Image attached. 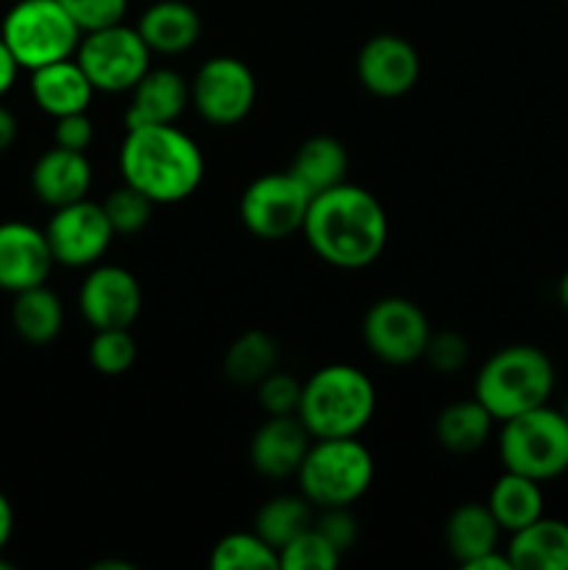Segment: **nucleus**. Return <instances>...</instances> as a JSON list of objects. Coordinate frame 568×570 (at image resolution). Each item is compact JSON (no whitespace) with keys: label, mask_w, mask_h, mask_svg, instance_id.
I'll return each mask as SVG.
<instances>
[{"label":"nucleus","mask_w":568,"mask_h":570,"mask_svg":"<svg viewBox=\"0 0 568 570\" xmlns=\"http://www.w3.org/2000/svg\"><path fill=\"white\" fill-rule=\"evenodd\" d=\"M301 234L326 265L362 271L382 256L390 223L371 189L343 181L326 193L312 195Z\"/></svg>","instance_id":"f257e3e1"},{"label":"nucleus","mask_w":568,"mask_h":570,"mask_svg":"<svg viewBox=\"0 0 568 570\" xmlns=\"http://www.w3.org/2000/svg\"><path fill=\"white\" fill-rule=\"evenodd\" d=\"M117 167L123 181L148 195L156 206L187 200L198 193L206 173L198 142L176 122L126 128Z\"/></svg>","instance_id":"f03ea898"},{"label":"nucleus","mask_w":568,"mask_h":570,"mask_svg":"<svg viewBox=\"0 0 568 570\" xmlns=\"http://www.w3.org/2000/svg\"><path fill=\"white\" fill-rule=\"evenodd\" d=\"M376 415V384L354 365H323L301 387L298 421L312 440L360 438Z\"/></svg>","instance_id":"7ed1b4c3"},{"label":"nucleus","mask_w":568,"mask_h":570,"mask_svg":"<svg viewBox=\"0 0 568 570\" xmlns=\"http://www.w3.org/2000/svg\"><path fill=\"white\" fill-rule=\"evenodd\" d=\"M555 390V365L538 345H505L488 356L473 379V399L496 417H516L535 406L549 404Z\"/></svg>","instance_id":"20e7f679"},{"label":"nucleus","mask_w":568,"mask_h":570,"mask_svg":"<svg viewBox=\"0 0 568 570\" xmlns=\"http://www.w3.org/2000/svg\"><path fill=\"white\" fill-rule=\"evenodd\" d=\"M373 454L356 438L312 440L298 473V493L306 495L315 510L351 507L371 490Z\"/></svg>","instance_id":"39448f33"},{"label":"nucleus","mask_w":568,"mask_h":570,"mask_svg":"<svg viewBox=\"0 0 568 570\" xmlns=\"http://www.w3.org/2000/svg\"><path fill=\"white\" fill-rule=\"evenodd\" d=\"M499 460L505 471L535 482H551L568 471V421L562 410L543 404L501 421Z\"/></svg>","instance_id":"423d86ee"},{"label":"nucleus","mask_w":568,"mask_h":570,"mask_svg":"<svg viewBox=\"0 0 568 570\" xmlns=\"http://www.w3.org/2000/svg\"><path fill=\"white\" fill-rule=\"evenodd\" d=\"M0 37L20 70L31 72L76 56L84 31L59 0H17L0 22Z\"/></svg>","instance_id":"0eeeda50"},{"label":"nucleus","mask_w":568,"mask_h":570,"mask_svg":"<svg viewBox=\"0 0 568 570\" xmlns=\"http://www.w3.org/2000/svg\"><path fill=\"white\" fill-rule=\"evenodd\" d=\"M76 61L92 81L95 92H131L134 83L150 70V48L139 37L137 26H115L87 31L78 42Z\"/></svg>","instance_id":"6e6552de"},{"label":"nucleus","mask_w":568,"mask_h":570,"mask_svg":"<svg viewBox=\"0 0 568 570\" xmlns=\"http://www.w3.org/2000/svg\"><path fill=\"white\" fill-rule=\"evenodd\" d=\"M429 337H432V323L427 312L415 301L401 295L379 298L362 317L365 348L384 365H412L423 360Z\"/></svg>","instance_id":"1a4fd4ad"},{"label":"nucleus","mask_w":568,"mask_h":570,"mask_svg":"<svg viewBox=\"0 0 568 570\" xmlns=\"http://www.w3.org/2000/svg\"><path fill=\"white\" fill-rule=\"evenodd\" d=\"M189 104L212 126H237L256 104V78L237 56H212L189 81Z\"/></svg>","instance_id":"9d476101"},{"label":"nucleus","mask_w":568,"mask_h":570,"mask_svg":"<svg viewBox=\"0 0 568 570\" xmlns=\"http://www.w3.org/2000/svg\"><path fill=\"white\" fill-rule=\"evenodd\" d=\"M312 195L284 173H265L245 187L239 198V220L254 237L276 243L304 228Z\"/></svg>","instance_id":"9b49d317"},{"label":"nucleus","mask_w":568,"mask_h":570,"mask_svg":"<svg viewBox=\"0 0 568 570\" xmlns=\"http://www.w3.org/2000/svg\"><path fill=\"white\" fill-rule=\"evenodd\" d=\"M45 237H48L56 265L92 267L111 248L115 232H111L104 204L81 198L76 204L53 209L45 226Z\"/></svg>","instance_id":"f8f14e48"},{"label":"nucleus","mask_w":568,"mask_h":570,"mask_svg":"<svg viewBox=\"0 0 568 570\" xmlns=\"http://www.w3.org/2000/svg\"><path fill=\"white\" fill-rule=\"evenodd\" d=\"M84 321L98 328H131L143 309V287L137 276L120 265H92L78 289Z\"/></svg>","instance_id":"ddd939ff"},{"label":"nucleus","mask_w":568,"mask_h":570,"mask_svg":"<svg viewBox=\"0 0 568 570\" xmlns=\"http://www.w3.org/2000/svg\"><path fill=\"white\" fill-rule=\"evenodd\" d=\"M356 78L376 98H401L421 78V56L399 33H376L356 56Z\"/></svg>","instance_id":"4468645a"},{"label":"nucleus","mask_w":568,"mask_h":570,"mask_svg":"<svg viewBox=\"0 0 568 570\" xmlns=\"http://www.w3.org/2000/svg\"><path fill=\"white\" fill-rule=\"evenodd\" d=\"M56 259L50 254L45 228L22 220L0 223V289L22 293L48 282Z\"/></svg>","instance_id":"2eb2a0df"},{"label":"nucleus","mask_w":568,"mask_h":570,"mask_svg":"<svg viewBox=\"0 0 568 570\" xmlns=\"http://www.w3.org/2000/svg\"><path fill=\"white\" fill-rule=\"evenodd\" d=\"M310 445L312 434L298 415H267L251 438L248 460L254 471L267 479L295 476Z\"/></svg>","instance_id":"dca6fc26"},{"label":"nucleus","mask_w":568,"mask_h":570,"mask_svg":"<svg viewBox=\"0 0 568 570\" xmlns=\"http://www.w3.org/2000/svg\"><path fill=\"white\" fill-rule=\"evenodd\" d=\"M126 128L176 122L189 106V81L170 67H150L131 87Z\"/></svg>","instance_id":"f3484780"},{"label":"nucleus","mask_w":568,"mask_h":570,"mask_svg":"<svg viewBox=\"0 0 568 570\" xmlns=\"http://www.w3.org/2000/svg\"><path fill=\"white\" fill-rule=\"evenodd\" d=\"M89 187H92V165L81 150L53 145L33 161L31 189L50 209L87 198Z\"/></svg>","instance_id":"a211bd4d"},{"label":"nucleus","mask_w":568,"mask_h":570,"mask_svg":"<svg viewBox=\"0 0 568 570\" xmlns=\"http://www.w3.org/2000/svg\"><path fill=\"white\" fill-rule=\"evenodd\" d=\"M28 87H31L33 104L53 120L56 117L76 115V111H87L95 98L92 81L76 61V56L31 70Z\"/></svg>","instance_id":"6ab92c4d"},{"label":"nucleus","mask_w":568,"mask_h":570,"mask_svg":"<svg viewBox=\"0 0 568 570\" xmlns=\"http://www.w3.org/2000/svg\"><path fill=\"white\" fill-rule=\"evenodd\" d=\"M137 31L150 53H187L200 39V14L187 0H156L143 11Z\"/></svg>","instance_id":"aec40b11"},{"label":"nucleus","mask_w":568,"mask_h":570,"mask_svg":"<svg viewBox=\"0 0 568 570\" xmlns=\"http://www.w3.org/2000/svg\"><path fill=\"white\" fill-rule=\"evenodd\" d=\"M512 570H568V523L540 515L510 534Z\"/></svg>","instance_id":"412c9836"},{"label":"nucleus","mask_w":568,"mask_h":570,"mask_svg":"<svg viewBox=\"0 0 568 570\" xmlns=\"http://www.w3.org/2000/svg\"><path fill=\"white\" fill-rule=\"evenodd\" d=\"M287 173L310 195L326 193V189L345 181V173H349V150H345V145L340 139L329 137V134H317V137L304 139L298 145Z\"/></svg>","instance_id":"4be33fe9"},{"label":"nucleus","mask_w":568,"mask_h":570,"mask_svg":"<svg viewBox=\"0 0 568 570\" xmlns=\"http://www.w3.org/2000/svg\"><path fill=\"white\" fill-rule=\"evenodd\" d=\"M443 538L449 554L466 568L468 562H473L477 557L499 549L501 527L488 504L468 501V504H460L451 512L449 521H445Z\"/></svg>","instance_id":"5701e85b"},{"label":"nucleus","mask_w":568,"mask_h":570,"mask_svg":"<svg viewBox=\"0 0 568 570\" xmlns=\"http://www.w3.org/2000/svg\"><path fill=\"white\" fill-rule=\"evenodd\" d=\"M488 507L499 521L501 532L512 534L543 515V490H540V482L523 473L505 471L490 488Z\"/></svg>","instance_id":"b1692460"},{"label":"nucleus","mask_w":568,"mask_h":570,"mask_svg":"<svg viewBox=\"0 0 568 570\" xmlns=\"http://www.w3.org/2000/svg\"><path fill=\"white\" fill-rule=\"evenodd\" d=\"M11 326L31 345L53 343L61 334V326H65V306H61L59 295L45 287V284L14 293Z\"/></svg>","instance_id":"393cba45"},{"label":"nucleus","mask_w":568,"mask_h":570,"mask_svg":"<svg viewBox=\"0 0 568 570\" xmlns=\"http://www.w3.org/2000/svg\"><path fill=\"white\" fill-rule=\"evenodd\" d=\"M496 417L477 399L454 401L443 406L434 421V438L451 454H473L490 438Z\"/></svg>","instance_id":"a878e982"},{"label":"nucleus","mask_w":568,"mask_h":570,"mask_svg":"<svg viewBox=\"0 0 568 570\" xmlns=\"http://www.w3.org/2000/svg\"><path fill=\"white\" fill-rule=\"evenodd\" d=\"M278 367V343L262 328H248L239 334L223 356V373L228 382L256 387L267 373Z\"/></svg>","instance_id":"bb28decb"},{"label":"nucleus","mask_w":568,"mask_h":570,"mask_svg":"<svg viewBox=\"0 0 568 570\" xmlns=\"http://www.w3.org/2000/svg\"><path fill=\"white\" fill-rule=\"evenodd\" d=\"M312 523H315V507L306 501V495H273L256 512L254 532L273 549L282 551L298 534H304Z\"/></svg>","instance_id":"cd10ccee"},{"label":"nucleus","mask_w":568,"mask_h":570,"mask_svg":"<svg viewBox=\"0 0 568 570\" xmlns=\"http://www.w3.org/2000/svg\"><path fill=\"white\" fill-rule=\"evenodd\" d=\"M212 570H278V551L256 532H232L215 543Z\"/></svg>","instance_id":"c85d7f7f"},{"label":"nucleus","mask_w":568,"mask_h":570,"mask_svg":"<svg viewBox=\"0 0 568 570\" xmlns=\"http://www.w3.org/2000/svg\"><path fill=\"white\" fill-rule=\"evenodd\" d=\"M154 200L134 189L131 184L123 181L120 187L111 189L104 200V212L109 217V226L115 237H134L143 232L154 215Z\"/></svg>","instance_id":"c756f323"},{"label":"nucleus","mask_w":568,"mask_h":570,"mask_svg":"<svg viewBox=\"0 0 568 570\" xmlns=\"http://www.w3.org/2000/svg\"><path fill=\"white\" fill-rule=\"evenodd\" d=\"M137 362V340L128 328H98L89 343V365L100 376H123Z\"/></svg>","instance_id":"7c9ffc66"},{"label":"nucleus","mask_w":568,"mask_h":570,"mask_svg":"<svg viewBox=\"0 0 568 570\" xmlns=\"http://www.w3.org/2000/svg\"><path fill=\"white\" fill-rule=\"evenodd\" d=\"M340 562H343V554L315 527H310L278 551V568L284 570H334Z\"/></svg>","instance_id":"2f4dec72"},{"label":"nucleus","mask_w":568,"mask_h":570,"mask_svg":"<svg viewBox=\"0 0 568 570\" xmlns=\"http://www.w3.org/2000/svg\"><path fill=\"white\" fill-rule=\"evenodd\" d=\"M301 387L304 384L284 371H273L256 384V401L265 410V415H298Z\"/></svg>","instance_id":"473e14b6"},{"label":"nucleus","mask_w":568,"mask_h":570,"mask_svg":"<svg viewBox=\"0 0 568 570\" xmlns=\"http://www.w3.org/2000/svg\"><path fill=\"white\" fill-rule=\"evenodd\" d=\"M59 3L84 33L123 22L128 11V0H59Z\"/></svg>","instance_id":"72a5a7b5"},{"label":"nucleus","mask_w":568,"mask_h":570,"mask_svg":"<svg viewBox=\"0 0 568 570\" xmlns=\"http://www.w3.org/2000/svg\"><path fill=\"white\" fill-rule=\"evenodd\" d=\"M423 360L432 365V371L451 376V373H457L460 367H466L468 340L457 332H432L427 351H423Z\"/></svg>","instance_id":"f704fd0d"},{"label":"nucleus","mask_w":568,"mask_h":570,"mask_svg":"<svg viewBox=\"0 0 568 570\" xmlns=\"http://www.w3.org/2000/svg\"><path fill=\"white\" fill-rule=\"evenodd\" d=\"M312 527L345 557V551H351L356 546V538H360V527H356V518L351 512V507H326L321 510V515L315 518Z\"/></svg>","instance_id":"c9c22d12"},{"label":"nucleus","mask_w":568,"mask_h":570,"mask_svg":"<svg viewBox=\"0 0 568 570\" xmlns=\"http://www.w3.org/2000/svg\"><path fill=\"white\" fill-rule=\"evenodd\" d=\"M92 139H95V122L87 111H76V115L56 117L53 145L87 154V148L92 145Z\"/></svg>","instance_id":"e433bc0d"},{"label":"nucleus","mask_w":568,"mask_h":570,"mask_svg":"<svg viewBox=\"0 0 568 570\" xmlns=\"http://www.w3.org/2000/svg\"><path fill=\"white\" fill-rule=\"evenodd\" d=\"M17 72H20V65H17V59L11 56L9 45L3 42V37H0V98L14 87Z\"/></svg>","instance_id":"4c0bfd02"},{"label":"nucleus","mask_w":568,"mask_h":570,"mask_svg":"<svg viewBox=\"0 0 568 570\" xmlns=\"http://www.w3.org/2000/svg\"><path fill=\"white\" fill-rule=\"evenodd\" d=\"M466 570H512V562L510 557H507V551L496 549V551H488V554L477 557L473 562H468Z\"/></svg>","instance_id":"58836bf2"},{"label":"nucleus","mask_w":568,"mask_h":570,"mask_svg":"<svg viewBox=\"0 0 568 570\" xmlns=\"http://www.w3.org/2000/svg\"><path fill=\"white\" fill-rule=\"evenodd\" d=\"M11 534H14V507H11V501L6 499V493L0 490V554H3V549L9 546Z\"/></svg>","instance_id":"ea45409f"},{"label":"nucleus","mask_w":568,"mask_h":570,"mask_svg":"<svg viewBox=\"0 0 568 570\" xmlns=\"http://www.w3.org/2000/svg\"><path fill=\"white\" fill-rule=\"evenodd\" d=\"M17 131H20V126H17L14 111L6 109V106H0V154H6V150L14 145Z\"/></svg>","instance_id":"a19ab883"},{"label":"nucleus","mask_w":568,"mask_h":570,"mask_svg":"<svg viewBox=\"0 0 568 570\" xmlns=\"http://www.w3.org/2000/svg\"><path fill=\"white\" fill-rule=\"evenodd\" d=\"M557 301H560L562 309L568 312V271L562 273L560 282H557Z\"/></svg>","instance_id":"79ce46f5"},{"label":"nucleus","mask_w":568,"mask_h":570,"mask_svg":"<svg viewBox=\"0 0 568 570\" xmlns=\"http://www.w3.org/2000/svg\"><path fill=\"white\" fill-rule=\"evenodd\" d=\"M92 570H134L131 562H117V560H104L98 566H92Z\"/></svg>","instance_id":"37998d69"},{"label":"nucleus","mask_w":568,"mask_h":570,"mask_svg":"<svg viewBox=\"0 0 568 570\" xmlns=\"http://www.w3.org/2000/svg\"><path fill=\"white\" fill-rule=\"evenodd\" d=\"M562 415H566V421H568V395H566V401H562Z\"/></svg>","instance_id":"c03bdc74"}]
</instances>
